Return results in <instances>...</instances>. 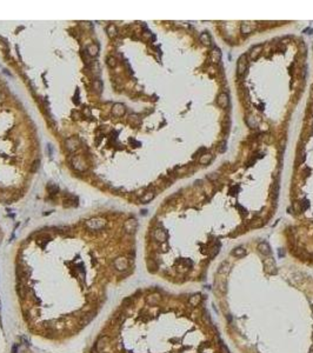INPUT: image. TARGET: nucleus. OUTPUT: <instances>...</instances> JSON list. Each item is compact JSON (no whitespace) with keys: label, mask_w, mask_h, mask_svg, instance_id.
I'll list each match as a JSON object with an SVG mask.
<instances>
[{"label":"nucleus","mask_w":313,"mask_h":353,"mask_svg":"<svg viewBox=\"0 0 313 353\" xmlns=\"http://www.w3.org/2000/svg\"><path fill=\"white\" fill-rule=\"evenodd\" d=\"M264 265H265V271L266 273L268 274H276L278 272L277 271V266H276V263L273 260V258H268L264 261Z\"/></svg>","instance_id":"nucleus-5"},{"label":"nucleus","mask_w":313,"mask_h":353,"mask_svg":"<svg viewBox=\"0 0 313 353\" xmlns=\"http://www.w3.org/2000/svg\"><path fill=\"white\" fill-rule=\"evenodd\" d=\"M114 267L119 272H125L128 268V260L125 257H118L114 260Z\"/></svg>","instance_id":"nucleus-3"},{"label":"nucleus","mask_w":313,"mask_h":353,"mask_svg":"<svg viewBox=\"0 0 313 353\" xmlns=\"http://www.w3.org/2000/svg\"><path fill=\"white\" fill-rule=\"evenodd\" d=\"M126 112V108L125 106L123 105V104H114L113 105V107H112V113L116 115V117H121V115H124Z\"/></svg>","instance_id":"nucleus-9"},{"label":"nucleus","mask_w":313,"mask_h":353,"mask_svg":"<svg viewBox=\"0 0 313 353\" xmlns=\"http://www.w3.org/2000/svg\"><path fill=\"white\" fill-rule=\"evenodd\" d=\"M132 304H133V298H132V297H127V298H125V299L123 300V307H124V309L130 307Z\"/></svg>","instance_id":"nucleus-23"},{"label":"nucleus","mask_w":313,"mask_h":353,"mask_svg":"<svg viewBox=\"0 0 313 353\" xmlns=\"http://www.w3.org/2000/svg\"><path fill=\"white\" fill-rule=\"evenodd\" d=\"M38 167H39V161H36V163H34V168H33V171H36V168L38 170Z\"/></svg>","instance_id":"nucleus-32"},{"label":"nucleus","mask_w":313,"mask_h":353,"mask_svg":"<svg viewBox=\"0 0 313 353\" xmlns=\"http://www.w3.org/2000/svg\"><path fill=\"white\" fill-rule=\"evenodd\" d=\"M73 166H74L75 170H78V171H84V170L87 168L85 161H84V159L81 158V157H75L74 158V160H73Z\"/></svg>","instance_id":"nucleus-10"},{"label":"nucleus","mask_w":313,"mask_h":353,"mask_svg":"<svg viewBox=\"0 0 313 353\" xmlns=\"http://www.w3.org/2000/svg\"><path fill=\"white\" fill-rule=\"evenodd\" d=\"M211 158H212V157H211V154H205V156L203 157V158L200 159V163L205 165V164H207V163H210V160H211Z\"/></svg>","instance_id":"nucleus-28"},{"label":"nucleus","mask_w":313,"mask_h":353,"mask_svg":"<svg viewBox=\"0 0 313 353\" xmlns=\"http://www.w3.org/2000/svg\"><path fill=\"white\" fill-rule=\"evenodd\" d=\"M230 271V265H228V263L227 261H224L223 264L220 265V267H219V270H218V272L220 274H225L227 273Z\"/></svg>","instance_id":"nucleus-20"},{"label":"nucleus","mask_w":313,"mask_h":353,"mask_svg":"<svg viewBox=\"0 0 313 353\" xmlns=\"http://www.w3.org/2000/svg\"><path fill=\"white\" fill-rule=\"evenodd\" d=\"M279 256L283 257L284 256V252H283V248H279Z\"/></svg>","instance_id":"nucleus-33"},{"label":"nucleus","mask_w":313,"mask_h":353,"mask_svg":"<svg viewBox=\"0 0 313 353\" xmlns=\"http://www.w3.org/2000/svg\"><path fill=\"white\" fill-rule=\"evenodd\" d=\"M312 311H313V306H312Z\"/></svg>","instance_id":"nucleus-34"},{"label":"nucleus","mask_w":313,"mask_h":353,"mask_svg":"<svg viewBox=\"0 0 313 353\" xmlns=\"http://www.w3.org/2000/svg\"><path fill=\"white\" fill-rule=\"evenodd\" d=\"M17 293L21 300H24L27 297V287H25L24 282H17Z\"/></svg>","instance_id":"nucleus-11"},{"label":"nucleus","mask_w":313,"mask_h":353,"mask_svg":"<svg viewBox=\"0 0 313 353\" xmlns=\"http://www.w3.org/2000/svg\"><path fill=\"white\" fill-rule=\"evenodd\" d=\"M110 340H111V338L108 335H101L98 340H97L96 346H94V348L97 350V352H101L103 350H105L106 346L108 345V343H110Z\"/></svg>","instance_id":"nucleus-4"},{"label":"nucleus","mask_w":313,"mask_h":353,"mask_svg":"<svg viewBox=\"0 0 313 353\" xmlns=\"http://www.w3.org/2000/svg\"><path fill=\"white\" fill-rule=\"evenodd\" d=\"M93 89L96 93H100L103 91V81L100 79H96L93 81Z\"/></svg>","instance_id":"nucleus-19"},{"label":"nucleus","mask_w":313,"mask_h":353,"mask_svg":"<svg viewBox=\"0 0 313 353\" xmlns=\"http://www.w3.org/2000/svg\"><path fill=\"white\" fill-rule=\"evenodd\" d=\"M107 64L108 66H111V67H114L117 65V60L114 57H108L107 58Z\"/></svg>","instance_id":"nucleus-27"},{"label":"nucleus","mask_w":313,"mask_h":353,"mask_svg":"<svg viewBox=\"0 0 313 353\" xmlns=\"http://www.w3.org/2000/svg\"><path fill=\"white\" fill-rule=\"evenodd\" d=\"M137 227H138V222H137V220L133 219V218H131V219H128V220L125 221L124 229H125V231L127 232V233H134L135 229H137Z\"/></svg>","instance_id":"nucleus-7"},{"label":"nucleus","mask_w":313,"mask_h":353,"mask_svg":"<svg viewBox=\"0 0 313 353\" xmlns=\"http://www.w3.org/2000/svg\"><path fill=\"white\" fill-rule=\"evenodd\" d=\"M247 70V61H246V55L244 54L239 58L238 60V65H237V71H238V75H244V73Z\"/></svg>","instance_id":"nucleus-6"},{"label":"nucleus","mask_w":313,"mask_h":353,"mask_svg":"<svg viewBox=\"0 0 313 353\" xmlns=\"http://www.w3.org/2000/svg\"><path fill=\"white\" fill-rule=\"evenodd\" d=\"M258 251L264 256H270L271 254V247L266 241H261L258 245Z\"/></svg>","instance_id":"nucleus-13"},{"label":"nucleus","mask_w":313,"mask_h":353,"mask_svg":"<svg viewBox=\"0 0 313 353\" xmlns=\"http://www.w3.org/2000/svg\"><path fill=\"white\" fill-rule=\"evenodd\" d=\"M98 313V309H91V311H87V312H84L79 317V323H80L81 326H86L87 324H89Z\"/></svg>","instance_id":"nucleus-2"},{"label":"nucleus","mask_w":313,"mask_h":353,"mask_svg":"<svg viewBox=\"0 0 313 353\" xmlns=\"http://www.w3.org/2000/svg\"><path fill=\"white\" fill-rule=\"evenodd\" d=\"M86 226L92 231H98L106 226V220L103 218H93L86 221Z\"/></svg>","instance_id":"nucleus-1"},{"label":"nucleus","mask_w":313,"mask_h":353,"mask_svg":"<svg viewBox=\"0 0 313 353\" xmlns=\"http://www.w3.org/2000/svg\"><path fill=\"white\" fill-rule=\"evenodd\" d=\"M148 270H150L151 272H154V271L157 270V265L153 263V260H150V261H148Z\"/></svg>","instance_id":"nucleus-29"},{"label":"nucleus","mask_w":313,"mask_h":353,"mask_svg":"<svg viewBox=\"0 0 313 353\" xmlns=\"http://www.w3.org/2000/svg\"><path fill=\"white\" fill-rule=\"evenodd\" d=\"M153 237L155 238V240H158V241H165L166 239H167V233H166V231L162 229H154V232H153Z\"/></svg>","instance_id":"nucleus-8"},{"label":"nucleus","mask_w":313,"mask_h":353,"mask_svg":"<svg viewBox=\"0 0 313 353\" xmlns=\"http://www.w3.org/2000/svg\"><path fill=\"white\" fill-rule=\"evenodd\" d=\"M199 302H200V295H193V297H191V299H190V304H191L192 306H197Z\"/></svg>","instance_id":"nucleus-25"},{"label":"nucleus","mask_w":313,"mask_h":353,"mask_svg":"<svg viewBox=\"0 0 313 353\" xmlns=\"http://www.w3.org/2000/svg\"><path fill=\"white\" fill-rule=\"evenodd\" d=\"M312 338H313V335H312Z\"/></svg>","instance_id":"nucleus-35"},{"label":"nucleus","mask_w":313,"mask_h":353,"mask_svg":"<svg viewBox=\"0 0 313 353\" xmlns=\"http://www.w3.org/2000/svg\"><path fill=\"white\" fill-rule=\"evenodd\" d=\"M200 40H201V43H203L204 45H210L211 38H210V35L205 32V33H203V34L200 35Z\"/></svg>","instance_id":"nucleus-22"},{"label":"nucleus","mask_w":313,"mask_h":353,"mask_svg":"<svg viewBox=\"0 0 313 353\" xmlns=\"http://www.w3.org/2000/svg\"><path fill=\"white\" fill-rule=\"evenodd\" d=\"M78 146H79V140H78V138L72 137V138H68V139L66 140V147H67L70 151H73V150H75V149H78Z\"/></svg>","instance_id":"nucleus-14"},{"label":"nucleus","mask_w":313,"mask_h":353,"mask_svg":"<svg viewBox=\"0 0 313 353\" xmlns=\"http://www.w3.org/2000/svg\"><path fill=\"white\" fill-rule=\"evenodd\" d=\"M153 198H154V193L153 192H147L140 198V200H141V203H148V201L152 200Z\"/></svg>","instance_id":"nucleus-21"},{"label":"nucleus","mask_w":313,"mask_h":353,"mask_svg":"<svg viewBox=\"0 0 313 353\" xmlns=\"http://www.w3.org/2000/svg\"><path fill=\"white\" fill-rule=\"evenodd\" d=\"M146 301H147L150 305H153V306H155V305H158V304H159V302L161 301L160 294H158V293H153V294H150V295L146 298Z\"/></svg>","instance_id":"nucleus-12"},{"label":"nucleus","mask_w":313,"mask_h":353,"mask_svg":"<svg viewBox=\"0 0 313 353\" xmlns=\"http://www.w3.org/2000/svg\"><path fill=\"white\" fill-rule=\"evenodd\" d=\"M87 52L91 57H96L99 52V46L97 44H91L87 46Z\"/></svg>","instance_id":"nucleus-17"},{"label":"nucleus","mask_w":313,"mask_h":353,"mask_svg":"<svg viewBox=\"0 0 313 353\" xmlns=\"http://www.w3.org/2000/svg\"><path fill=\"white\" fill-rule=\"evenodd\" d=\"M245 254H246V250L242 246L235 247L232 251V256L237 257V258H242V257H245Z\"/></svg>","instance_id":"nucleus-16"},{"label":"nucleus","mask_w":313,"mask_h":353,"mask_svg":"<svg viewBox=\"0 0 313 353\" xmlns=\"http://www.w3.org/2000/svg\"><path fill=\"white\" fill-rule=\"evenodd\" d=\"M220 251V244H217L215 246L212 247V251H211V257L213 258V257L217 256V253Z\"/></svg>","instance_id":"nucleus-26"},{"label":"nucleus","mask_w":313,"mask_h":353,"mask_svg":"<svg viewBox=\"0 0 313 353\" xmlns=\"http://www.w3.org/2000/svg\"><path fill=\"white\" fill-rule=\"evenodd\" d=\"M17 351H18V344H14L12 347V353H17Z\"/></svg>","instance_id":"nucleus-31"},{"label":"nucleus","mask_w":313,"mask_h":353,"mask_svg":"<svg viewBox=\"0 0 313 353\" xmlns=\"http://www.w3.org/2000/svg\"><path fill=\"white\" fill-rule=\"evenodd\" d=\"M261 50H263V46H261V45H258V46L253 47V48L251 50V53H250L251 59H252V60H253V59H256V58H257V57H258V55L260 54Z\"/></svg>","instance_id":"nucleus-18"},{"label":"nucleus","mask_w":313,"mask_h":353,"mask_svg":"<svg viewBox=\"0 0 313 353\" xmlns=\"http://www.w3.org/2000/svg\"><path fill=\"white\" fill-rule=\"evenodd\" d=\"M218 105L221 108H226L228 106V96L226 93H220L218 97Z\"/></svg>","instance_id":"nucleus-15"},{"label":"nucleus","mask_w":313,"mask_h":353,"mask_svg":"<svg viewBox=\"0 0 313 353\" xmlns=\"http://www.w3.org/2000/svg\"><path fill=\"white\" fill-rule=\"evenodd\" d=\"M107 32H108V34H110V37H116L117 33H118L116 25H110V26L107 27Z\"/></svg>","instance_id":"nucleus-24"},{"label":"nucleus","mask_w":313,"mask_h":353,"mask_svg":"<svg viewBox=\"0 0 313 353\" xmlns=\"http://www.w3.org/2000/svg\"><path fill=\"white\" fill-rule=\"evenodd\" d=\"M5 99H6V96H5L2 92H0V103H4Z\"/></svg>","instance_id":"nucleus-30"}]
</instances>
